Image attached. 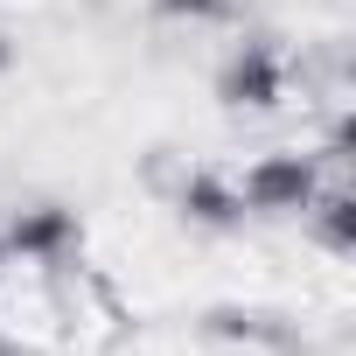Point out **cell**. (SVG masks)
<instances>
[{
	"label": "cell",
	"mask_w": 356,
	"mask_h": 356,
	"mask_svg": "<svg viewBox=\"0 0 356 356\" xmlns=\"http://www.w3.org/2000/svg\"><path fill=\"white\" fill-rule=\"evenodd\" d=\"M231 182H238L245 217H300L314 203V189L328 182V161L321 154H259Z\"/></svg>",
	"instance_id": "obj_1"
},
{
	"label": "cell",
	"mask_w": 356,
	"mask_h": 356,
	"mask_svg": "<svg viewBox=\"0 0 356 356\" xmlns=\"http://www.w3.org/2000/svg\"><path fill=\"white\" fill-rule=\"evenodd\" d=\"M286 49L273 35H245L231 42V56L217 63V105L224 112H273L286 98Z\"/></svg>",
	"instance_id": "obj_2"
},
{
	"label": "cell",
	"mask_w": 356,
	"mask_h": 356,
	"mask_svg": "<svg viewBox=\"0 0 356 356\" xmlns=\"http://www.w3.org/2000/svg\"><path fill=\"white\" fill-rule=\"evenodd\" d=\"M0 238H8V259L22 266H63L77 245H84V217L70 210V203H56V196H42V203H22L8 224H0Z\"/></svg>",
	"instance_id": "obj_3"
},
{
	"label": "cell",
	"mask_w": 356,
	"mask_h": 356,
	"mask_svg": "<svg viewBox=\"0 0 356 356\" xmlns=\"http://www.w3.org/2000/svg\"><path fill=\"white\" fill-rule=\"evenodd\" d=\"M175 210H182V224H196V231H238V224H245L238 182L217 175V168H189L182 189H175Z\"/></svg>",
	"instance_id": "obj_4"
},
{
	"label": "cell",
	"mask_w": 356,
	"mask_h": 356,
	"mask_svg": "<svg viewBox=\"0 0 356 356\" xmlns=\"http://www.w3.org/2000/svg\"><path fill=\"white\" fill-rule=\"evenodd\" d=\"M300 224L314 231V245H321V252H335V259H342V252L356 245V196H349L342 182H321V189H314V203L300 210Z\"/></svg>",
	"instance_id": "obj_5"
},
{
	"label": "cell",
	"mask_w": 356,
	"mask_h": 356,
	"mask_svg": "<svg viewBox=\"0 0 356 356\" xmlns=\"http://www.w3.org/2000/svg\"><path fill=\"white\" fill-rule=\"evenodd\" d=\"M154 8V22H217L231 0H147Z\"/></svg>",
	"instance_id": "obj_6"
},
{
	"label": "cell",
	"mask_w": 356,
	"mask_h": 356,
	"mask_svg": "<svg viewBox=\"0 0 356 356\" xmlns=\"http://www.w3.org/2000/svg\"><path fill=\"white\" fill-rule=\"evenodd\" d=\"M8 266H15V259H8V238H0V286H8Z\"/></svg>",
	"instance_id": "obj_7"
},
{
	"label": "cell",
	"mask_w": 356,
	"mask_h": 356,
	"mask_svg": "<svg viewBox=\"0 0 356 356\" xmlns=\"http://www.w3.org/2000/svg\"><path fill=\"white\" fill-rule=\"evenodd\" d=\"M8 63H15V49H8V42H0V77H8Z\"/></svg>",
	"instance_id": "obj_8"
}]
</instances>
